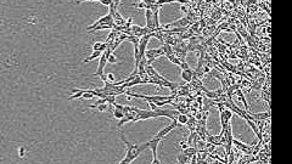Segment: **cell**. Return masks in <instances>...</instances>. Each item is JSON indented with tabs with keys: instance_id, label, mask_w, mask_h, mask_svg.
<instances>
[{
	"instance_id": "6da1fadb",
	"label": "cell",
	"mask_w": 292,
	"mask_h": 164,
	"mask_svg": "<svg viewBox=\"0 0 292 164\" xmlns=\"http://www.w3.org/2000/svg\"><path fill=\"white\" fill-rule=\"evenodd\" d=\"M121 140L124 142L125 147H127V155L124 157V159L119 161V164H130L135 158H138L144 151L149 150V145L147 142H144V144H140V145H135V144H132L129 142L125 136L122 134L121 135Z\"/></svg>"
},
{
	"instance_id": "7a4b0ae2",
	"label": "cell",
	"mask_w": 292,
	"mask_h": 164,
	"mask_svg": "<svg viewBox=\"0 0 292 164\" xmlns=\"http://www.w3.org/2000/svg\"><path fill=\"white\" fill-rule=\"evenodd\" d=\"M164 56V52H163V49L162 48H158V49H149L145 51V59H146V63L147 65H151L155 60L160 59Z\"/></svg>"
},
{
	"instance_id": "3957f363",
	"label": "cell",
	"mask_w": 292,
	"mask_h": 164,
	"mask_svg": "<svg viewBox=\"0 0 292 164\" xmlns=\"http://www.w3.org/2000/svg\"><path fill=\"white\" fill-rule=\"evenodd\" d=\"M162 141V139H160V137H153L152 140H150V141H147V145H149V150H151V152H152V157H153V159H152V162L151 163L152 164H160L161 163V161L157 158V147H158V145H160V142Z\"/></svg>"
},
{
	"instance_id": "277c9868",
	"label": "cell",
	"mask_w": 292,
	"mask_h": 164,
	"mask_svg": "<svg viewBox=\"0 0 292 164\" xmlns=\"http://www.w3.org/2000/svg\"><path fill=\"white\" fill-rule=\"evenodd\" d=\"M178 125H179V124H178L177 119H172V123H171L169 125L164 127L163 129H161V130H160V131H158V133L155 135V136H156V137H160V139H162V140H163V139H164V137H166V136H167V135H168V134H169V133H171L173 129H175Z\"/></svg>"
},
{
	"instance_id": "5b68a950",
	"label": "cell",
	"mask_w": 292,
	"mask_h": 164,
	"mask_svg": "<svg viewBox=\"0 0 292 164\" xmlns=\"http://www.w3.org/2000/svg\"><path fill=\"white\" fill-rule=\"evenodd\" d=\"M233 145H235L236 148H239L240 151H242V153H245V155H247V156L252 155V147H253V145L242 144L241 141H239V140H236V139H233Z\"/></svg>"
},
{
	"instance_id": "8992f818",
	"label": "cell",
	"mask_w": 292,
	"mask_h": 164,
	"mask_svg": "<svg viewBox=\"0 0 292 164\" xmlns=\"http://www.w3.org/2000/svg\"><path fill=\"white\" fill-rule=\"evenodd\" d=\"M107 65V57L105 55V52L101 54V56L99 57V66H97V71L94 73V77H101L103 74V70Z\"/></svg>"
},
{
	"instance_id": "52a82bcc",
	"label": "cell",
	"mask_w": 292,
	"mask_h": 164,
	"mask_svg": "<svg viewBox=\"0 0 292 164\" xmlns=\"http://www.w3.org/2000/svg\"><path fill=\"white\" fill-rule=\"evenodd\" d=\"M190 26V21H189V18L188 17H182V18H179L178 21H175V22H172V23H169V24H166L164 27H163V29H169L171 27H189Z\"/></svg>"
},
{
	"instance_id": "ba28073f",
	"label": "cell",
	"mask_w": 292,
	"mask_h": 164,
	"mask_svg": "<svg viewBox=\"0 0 292 164\" xmlns=\"http://www.w3.org/2000/svg\"><path fill=\"white\" fill-rule=\"evenodd\" d=\"M146 27H147L151 32H155V30H156L155 24H153V11L150 10V9H146Z\"/></svg>"
},
{
	"instance_id": "9c48e42d",
	"label": "cell",
	"mask_w": 292,
	"mask_h": 164,
	"mask_svg": "<svg viewBox=\"0 0 292 164\" xmlns=\"http://www.w3.org/2000/svg\"><path fill=\"white\" fill-rule=\"evenodd\" d=\"M248 118L250 119H259V120H267L270 118V112H259V113H250L248 112Z\"/></svg>"
},
{
	"instance_id": "30bf717a",
	"label": "cell",
	"mask_w": 292,
	"mask_h": 164,
	"mask_svg": "<svg viewBox=\"0 0 292 164\" xmlns=\"http://www.w3.org/2000/svg\"><path fill=\"white\" fill-rule=\"evenodd\" d=\"M194 74L195 71L191 68H188V70H182V79L185 83H190L194 79Z\"/></svg>"
},
{
	"instance_id": "8fae6325",
	"label": "cell",
	"mask_w": 292,
	"mask_h": 164,
	"mask_svg": "<svg viewBox=\"0 0 292 164\" xmlns=\"http://www.w3.org/2000/svg\"><path fill=\"white\" fill-rule=\"evenodd\" d=\"M87 89H72V95L68 97V101H72V100H76V98H81L83 92L85 91Z\"/></svg>"
},
{
	"instance_id": "7c38bea8",
	"label": "cell",
	"mask_w": 292,
	"mask_h": 164,
	"mask_svg": "<svg viewBox=\"0 0 292 164\" xmlns=\"http://www.w3.org/2000/svg\"><path fill=\"white\" fill-rule=\"evenodd\" d=\"M177 122H178V124H180V125H185L186 123H188V120H189V117L185 114V113H179L178 116H177Z\"/></svg>"
},
{
	"instance_id": "4fadbf2b",
	"label": "cell",
	"mask_w": 292,
	"mask_h": 164,
	"mask_svg": "<svg viewBox=\"0 0 292 164\" xmlns=\"http://www.w3.org/2000/svg\"><path fill=\"white\" fill-rule=\"evenodd\" d=\"M101 54H102V51H93V54L89 56V57H87V59H84V63H87V62H90V61H93V60H95V59H99L100 56H101Z\"/></svg>"
},
{
	"instance_id": "5bb4252c",
	"label": "cell",
	"mask_w": 292,
	"mask_h": 164,
	"mask_svg": "<svg viewBox=\"0 0 292 164\" xmlns=\"http://www.w3.org/2000/svg\"><path fill=\"white\" fill-rule=\"evenodd\" d=\"M95 97V94H94V90H85L84 92H83V95H82V100H89V98H94Z\"/></svg>"
},
{
	"instance_id": "9a60e30c",
	"label": "cell",
	"mask_w": 292,
	"mask_h": 164,
	"mask_svg": "<svg viewBox=\"0 0 292 164\" xmlns=\"http://www.w3.org/2000/svg\"><path fill=\"white\" fill-rule=\"evenodd\" d=\"M177 161H178V163H188V162H190V159H189V157H186L184 153H183V151L178 155V157H177Z\"/></svg>"
},
{
	"instance_id": "2e32d148",
	"label": "cell",
	"mask_w": 292,
	"mask_h": 164,
	"mask_svg": "<svg viewBox=\"0 0 292 164\" xmlns=\"http://www.w3.org/2000/svg\"><path fill=\"white\" fill-rule=\"evenodd\" d=\"M166 57H167V59H168V60H169L172 63H174V65H177V66H180V65H182V61H180V60H179V59H178V57H177L174 54H172V55H168V56H166Z\"/></svg>"
},
{
	"instance_id": "e0dca14e",
	"label": "cell",
	"mask_w": 292,
	"mask_h": 164,
	"mask_svg": "<svg viewBox=\"0 0 292 164\" xmlns=\"http://www.w3.org/2000/svg\"><path fill=\"white\" fill-rule=\"evenodd\" d=\"M110 106H111V105H108V103L103 102V103H100L99 106H96V109L99 111V112H105V111H108Z\"/></svg>"
},
{
	"instance_id": "ac0fdd59",
	"label": "cell",
	"mask_w": 292,
	"mask_h": 164,
	"mask_svg": "<svg viewBox=\"0 0 292 164\" xmlns=\"http://www.w3.org/2000/svg\"><path fill=\"white\" fill-rule=\"evenodd\" d=\"M123 116H124V112H123L122 109H118V108H114V109H113V117H114L116 119H121Z\"/></svg>"
},
{
	"instance_id": "d6986e66",
	"label": "cell",
	"mask_w": 292,
	"mask_h": 164,
	"mask_svg": "<svg viewBox=\"0 0 292 164\" xmlns=\"http://www.w3.org/2000/svg\"><path fill=\"white\" fill-rule=\"evenodd\" d=\"M107 62L108 63H112V65H114V63H117V57L111 52L110 55H108V57H107Z\"/></svg>"
},
{
	"instance_id": "ffe728a7",
	"label": "cell",
	"mask_w": 292,
	"mask_h": 164,
	"mask_svg": "<svg viewBox=\"0 0 292 164\" xmlns=\"http://www.w3.org/2000/svg\"><path fill=\"white\" fill-rule=\"evenodd\" d=\"M101 45H102V43H100V41H96V43H94L93 44V48H92V50L93 51H101Z\"/></svg>"
},
{
	"instance_id": "44dd1931",
	"label": "cell",
	"mask_w": 292,
	"mask_h": 164,
	"mask_svg": "<svg viewBox=\"0 0 292 164\" xmlns=\"http://www.w3.org/2000/svg\"><path fill=\"white\" fill-rule=\"evenodd\" d=\"M18 156L22 157V158L26 156V148H24V147H20V150H18Z\"/></svg>"
},
{
	"instance_id": "7402d4cb",
	"label": "cell",
	"mask_w": 292,
	"mask_h": 164,
	"mask_svg": "<svg viewBox=\"0 0 292 164\" xmlns=\"http://www.w3.org/2000/svg\"><path fill=\"white\" fill-rule=\"evenodd\" d=\"M106 78H107L108 82H111V83L114 82V76H113L112 73H107V74H106Z\"/></svg>"
},
{
	"instance_id": "603a6c76",
	"label": "cell",
	"mask_w": 292,
	"mask_h": 164,
	"mask_svg": "<svg viewBox=\"0 0 292 164\" xmlns=\"http://www.w3.org/2000/svg\"><path fill=\"white\" fill-rule=\"evenodd\" d=\"M182 70H188V68H190V66H189V63L186 62V61H184V62H182V65L179 66Z\"/></svg>"
},
{
	"instance_id": "cb8c5ba5",
	"label": "cell",
	"mask_w": 292,
	"mask_h": 164,
	"mask_svg": "<svg viewBox=\"0 0 292 164\" xmlns=\"http://www.w3.org/2000/svg\"><path fill=\"white\" fill-rule=\"evenodd\" d=\"M99 2H101L105 6H110L112 4V0H99Z\"/></svg>"
},
{
	"instance_id": "d4e9b609",
	"label": "cell",
	"mask_w": 292,
	"mask_h": 164,
	"mask_svg": "<svg viewBox=\"0 0 292 164\" xmlns=\"http://www.w3.org/2000/svg\"><path fill=\"white\" fill-rule=\"evenodd\" d=\"M147 103H149V106H150V109H151V111H155L156 108H158V107L155 105V102H152V101H149Z\"/></svg>"
},
{
	"instance_id": "484cf974",
	"label": "cell",
	"mask_w": 292,
	"mask_h": 164,
	"mask_svg": "<svg viewBox=\"0 0 292 164\" xmlns=\"http://www.w3.org/2000/svg\"><path fill=\"white\" fill-rule=\"evenodd\" d=\"M134 6H136V7H139V9H146V4L145 2H140V4H138V5H134Z\"/></svg>"
},
{
	"instance_id": "4316f807",
	"label": "cell",
	"mask_w": 292,
	"mask_h": 164,
	"mask_svg": "<svg viewBox=\"0 0 292 164\" xmlns=\"http://www.w3.org/2000/svg\"><path fill=\"white\" fill-rule=\"evenodd\" d=\"M83 1H99V0H77V4L83 2Z\"/></svg>"
},
{
	"instance_id": "83f0119b",
	"label": "cell",
	"mask_w": 292,
	"mask_h": 164,
	"mask_svg": "<svg viewBox=\"0 0 292 164\" xmlns=\"http://www.w3.org/2000/svg\"><path fill=\"white\" fill-rule=\"evenodd\" d=\"M197 102H198L200 105H202V97H201V96H198V97H197Z\"/></svg>"
},
{
	"instance_id": "f1b7e54d",
	"label": "cell",
	"mask_w": 292,
	"mask_h": 164,
	"mask_svg": "<svg viewBox=\"0 0 292 164\" xmlns=\"http://www.w3.org/2000/svg\"><path fill=\"white\" fill-rule=\"evenodd\" d=\"M182 11H184V12H188V10H186V7H184V6H182Z\"/></svg>"
},
{
	"instance_id": "f546056e",
	"label": "cell",
	"mask_w": 292,
	"mask_h": 164,
	"mask_svg": "<svg viewBox=\"0 0 292 164\" xmlns=\"http://www.w3.org/2000/svg\"><path fill=\"white\" fill-rule=\"evenodd\" d=\"M2 24H4V22H2L1 20H0V26H2Z\"/></svg>"
}]
</instances>
